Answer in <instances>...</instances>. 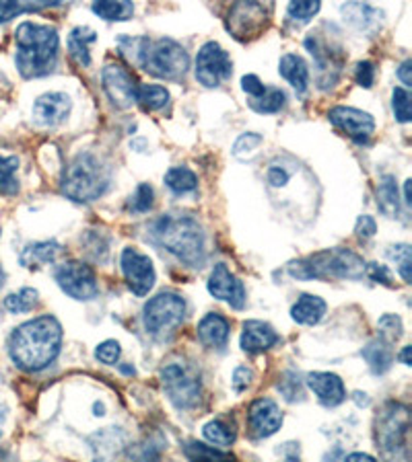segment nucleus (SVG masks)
<instances>
[{
    "label": "nucleus",
    "mask_w": 412,
    "mask_h": 462,
    "mask_svg": "<svg viewBox=\"0 0 412 462\" xmlns=\"http://www.w3.org/2000/svg\"><path fill=\"white\" fill-rule=\"evenodd\" d=\"M283 426V411L272 399H256L248 409V430L251 438H270Z\"/></svg>",
    "instance_id": "nucleus-17"
},
{
    "label": "nucleus",
    "mask_w": 412,
    "mask_h": 462,
    "mask_svg": "<svg viewBox=\"0 0 412 462\" xmlns=\"http://www.w3.org/2000/svg\"><path fill=\"white\" fill-rule=\"evenodd\" d=\"M355 232H357V237L363 239V240L371 239V237H374V234L377 232L375 220L371 218V216H358L357 226H355Z\"/></svg>",
    "instance_id": "nucleus-51"
},
{
    "label": "nucleus",
    "mask_w": 412,
    "mask_h": 462,
    "mask_svg": "<svg viewBox=\"0 0 412 462\" xmlns=\"http://www.w3.org/2000/svg\"><path fill=\"white\" fill-rule=\"evenodd\" d=\"M278 72L284 80H289L293 85L297 93H305L309 86V69L305 64V60L297 53H284L278 62Z\"/></svg>",
    "instance_id": "nucleus-23"
},
{
    "label": "nucleus",
    "mask_w": 412,
    "mask_h": 462,
    "mask_svg": "<svg viewBox=\"0 0 412 462\" xmlns=\"http://www.w3.org/2000/svg\"><path fill=\"white\" fill-rule=\"evenodd\" d=\"M410 70H412V62H410V60H404V62L400 64V69H398V78L402 80L404 86H410V85H412Z\"/></svg>",
    "instance_id": "nucleus-52"
},
{
    "label": "nucleus",
    "mask_w": 412,
    "mask_h": 462,
    "mask_svg": "<svg viewBox=\"0 0 412 462\" xmlns=\"http://www.w3.org/2000/svg\"><path fill=\"white\" fill-rule=\"evenodd\" d=\"M95 42V31L91 27H75L69 36V52L78 66L91 64L89 45Z\"/></svg>",
    "instance_id": "nucleus-26"
},
{
    "label": "nucleus",
    "mask_w": 412,
    "mask_h": 462,
    "mask_svg": "<svg viewBox=\"0 0 412 462\" xmlns=\"http://www.w3.org/2000/svg\"><path fill=\"white\" fill-rule=\"evenodd\" d=\"M355 78L358 85L365 86V89H371V86H374V80H375V66L371 62H358Z\"/></svg>",
    "instance_id": "nucleus-46"
},
{
    "label": "nucleus",
    "mask_w": 412,
    "mask_h": 462,
    "mask_svg": "<svg viewBox=\"0 0 412 462\" xmlns=\"http://www.w3.org/2000/svg\"><path fill=\"white\" fill-rule=\"evenodd\" d=\"M410 183H412L410 179L407 181V183H404V202H407L408 206L412 204V198H410Z\"/></svg>",
    "instance_id": "nucleus-55"
},
{
    "label": "nucleus",
    "mask_w": 412,
    "mask_h": 462,
    "mask_svg": "<svg viewBox=\"0 0 412 462\" xmlns=\"http://www.w3.org/2000/svg\"><path fill=\"white\" fill-rule=\"evenodd\" d=\"M305 48L309 50V53L316 60L320 86L322 89H328V86L336 83L338 75H341V50H334V45H332L328 39H324L320 33H309V36L305 37Z\"/></svg>",
    "instance_id": "nucleus-14"
},
{
    "label": "nucleus",
    "mask_w": 412,
    "mask_h": 462,
    "mask_svg": "<svg viewBox=\"0 0 412 462\" xmlns=\"http://www.w3.org/2000/svg\"><path fill=\"white\" fill-rule=\"evenodd\" d=\"M287 101V95H284L283 89H276V86H266L260 97L250 99V107L258 113H276L284 107Z\"/></svg>",
    "instance_id": "nucleus-32"
},
{
    "label": "nucleus",
    "mask_w": 412,
    "mask_h": 462,
    "mask_svg": "<svg viewBox=\"0 0 412 462\" xmlns=\"http://www.w3.org/2000/svg\"><path fill=\"white\" fill-rule=\"evenodd\" d=\"M262 136L260 134H256V132H248V134H242V136L237 138V142L234 144V154L237 158H242V160H245V158H251L256 154V149L258 146L262 144Z\"/></svg>",
    "instance_id": "nucleus-42"
},
{
    "label": "nucleus",
    "mask_w": 412,
    "mask_h": 462,
    "mask_svg": "<svg viewBox=\"0 0 412 462\" xmlns=\"http://www.w3.org/2000/svg\"><path fill=\"white\" fill-rule=\"evenodd\" d=\"M31 9H42V6L21 4V3H9V0H4V3H0V23L11 21V19H15L17 15H21V12L31 11Z\"/></svg>",
    "instance_id": "nucleus-45"
},
{
    "label": "nucleus",
    "mask_w": 412,
    "mask_h": 462,
    "mask_svg": "<svg viewBox=\"0 0 412 462\" xmlns=\"http://www.w3.org/2000/svg\"><path fill=\"white\" fill-rule=\"evenodd\" d=\"M234 62L231 56L217 42L204 44L196 56V78L198 83L215 89L223 80L231 78Z\"/></svg>",
    "instance_id": "nucleus-12"
},
{
    "label": "nucleus",
    "mask_w": 412,
    "mask_h": 462,
    "mask_svg": "<svg viewBox=\"0 0 412 462\" xmlns=\"http://www.w3.org/2000/svg\"><path fill=\"white\" fill-rule=\"evenodd\" d=\"M62 345V325L52 314L19 325L9 339V353L17 368L39 372L58 358Z\"/></svg>",
    "instance_id": "nucleus-1"
},
{
    "label": "nucleus",
    "mask_w": 412,
    "mask_h": 462,
    "mask_svg": "<svg viewBox=\"0 0 412 462\" xmlns=\"http://www.w3.org/2000/svg\"><path fill=\"white\" fill-rule=\"evenodd\" d=\"M119 356H122V350H119V344L114 339L103 341V344H99L95 350V358L102 361V364H108V366H114L119 360Z\"/></svg>",
    "instance_id": "nucleus-44"
},
{
    "label": "nucleus",
    "mask_w": 412,
    "mask_h": 462,
    "mask_svg": "<svg viewBox=\"0 0 412 462\" xmlns=\"http://www.w3.org/2000/svg\"><path fill=\"white\" fill-rule=\"evenodd\" d=\"M272 4L264 3H235L227 12V29L239 42L260 37L270 23Z\"/></svg>",
    "instance_id": "nucleus-10"
},
{
    "label": "nucleus",
    "mask_w": 412,
    "mask_h": 462,
    "mask_svg": "<svg viewBox=\"0 0 412 462\" xmlns=\"http://www.w3.org/2000/svg\"><path fill=\"white\" fill-rule=\"evenodd\" d=\"M72 101L66 93H45L33 103V119L45 128L62 124L70 113Z\"/></svg>",
    "instance_id": "nucleus-19"
},
{
    "label": "nucleus",
    "mask_w": 412,
    "mask_h": 462,
    "mask_svg": "<svg viewBox=\"0 0 412 462\" xmlns=\"http://www.w3.org/2000/svg\"><path fill=\"white\" fill-rule=\"evenodd\" d=\"M17 169H19L17 157H0V190L6 193H15L19 190V183L15 179Z\"/></svg>",
    "instance_id": "nucleus-37"
},
{
    "label": "nucleus",
    "mask_w": 412,
    "mask_h": 462,
    "mask_svg": "<svg viewBox=\"0 0 412 462\" xmlns=\"http://www.w3.org/2000/svg\"><path fill=\"white\" fill-rule=\"evenodd\" d=\"M37 290H33V288H23V290H19L17 294H11V296L4 298V306L6 311L15 312V314H21V312H29L33 311V306L37 304Z\"/></svg>",
    "instance_id": "nucleus-35"
},
{
    "label": "nucleus",
    "mask_w": 412,
    "mask_h": 462,
    "mask_svg": "<svg viewBox=\"0 0 412 462\" xmlns=\"http://www.w3.org/2000/svg\"><path fill=\"white\" fill-rule=\"evenodd\" d=\"M54 278L62 292L75 300H93L99 292L95 272L83 261H66L58 267Z\"/></svg>",
    "instance_id": "nucleus-11"
},
{
    "label": "nucleus",
    "mask_w": 412,
    "mask_h": 462,
    "mask_svg": "<svg viewBox=\"0 0 412 462\" xmlns=\"http://www.w3.org/2000/svg\"><path fill=\"white\" fill-rule=\"evenodd\" d=\"M93 12L99 15L105 21H126V19L132 17L135 12V4L132 3H114V0H99V3H93Z\"/></svg>",
    "instance_id": "nucleus-31"
},
{
    "label": "nucleus",
    "mask_w": 412,
    "mask_h": 462,
    "mask_svg": "<svg viewBox=\"0 0 412 462\" xmlns=\"http://www.w3.org/2000/svg\"><path fill=\"white\" fill-rule=\"evenodd\" d=\"M365 273H367V276L374 280V282H377V284H385V286L391 284L390 270L385 265L369 263V265H365Z\"/></svg>",
    "instance_id": "nucleus-49"
},
{
    "label": "nucleus",
    "mask_w": 412,
    "mask_h": 462,
    "mask_svg": "<svg viewBox=\"0 0 412 462\" xmlns=\"http://www.w3.org/2000/svg\"><path fill=\"white\" fill-rule=\"evenodd\" d=\"M361 356L365 358V361H367L371 372L374 374H385L391 368V361H394V352H391V345L383 339L369 341V344L363 347Z\"/></svg>",
    "instance_id": "nucleus-25"
},
{
    "label": "nucleus",
    "mask_w": 412,
    "mask_h": 462,
    "mask_svg": "<svg viewBox=\"0 0 412 462\" xmlns=\"http://www.w3.org/2000/svg\"><path fill=\"white\" fill-rule=\"evenodd\" d=\"M141 48L136 50V62L152 77L165 80L182 78L190 69V56L176 39L161 37L151 42V39H138Z\"/></svg>",
    "instance_id": "nucleus-6"
},
{
    "label": "nucleus",
    "mask_w": 412,
    "mask_h": 462,
    "mask_svg": "<svg viewBox=\"0 0 412 462\" xmlns=\"http://www.w3.org/2000/svg\"><path fill=\"white\" fill-rule=\"evenodd\" d=\"M341 11H342V15H344V21H349L350 25L358 27V29H363V27H367L371 23V19L367 15H374V12H377L374 6L358 4V3L344 4Z\"/></svg>",
    "instance_id": "nucleus-38"
},
{
    "label": "nucleus",
    "mask_w": 412,
    "mask_h": 462,
    "mask_svg": "<svg viewBox=\"0 0 412 462\" xmlns=\"http://www.w3.org/2000/svg\"><path fill=\"white\" fill-rule=\"evenodd\" d=\"M251 378H254V372H251L248 366H239L235 368L234 378H231V386H234L235 393H243L245 388L250 386Z\"/></svg>",
    "instance_id": "nucleus-48"
},
{
    "label": "nucleus",
    "mask_w": 412,
    "mask_h": 462,
    "mask_svg": "<svg viewBox=\"0 0 412 462\" xmlns=\"http://www.w3.org/2000/svg\"><path fill=\"white\" fill-rule=\"evenodd\" d=\"M204 438L215 446H231L235 442V430L221 419H212L202 427Z\"/></svg>",
    "instance_id": "nucleus-34"
},
{
    "label": "nucleus",
    "mask_w": 412,
    "mask_h": 462,
    "mask_svg": "<svg viewBox=\"0 0 412 462\" xmlns=\"http://www.w3.org/2000/svg\"><path fill=\"white\" fill-rule=\"evenodd\" d=\"M60 251H62V247H60L56 240H44V243L29 245L28 249L23 251L21 263L25 267H33L37 263H52V261H56V257L60 255Z\"/></svg>",
    "instance_id": "nucleus-29"
},
{
    "label": "nucleus",
    "mask_w": 412,
    "mask_h": 462,
    "mask_svg": "<svg viewBox=\"0 0 412 462\" xmlns=\"http://www.w3.org/2000/svg\"><path fill=\"white\" fill-rule=\"evenodd\" d=\"M196 333L202 345L212 347V350H221L229 339V320L223 314L210 312L198 323Z\"/></svg>",
    "instance_id": "nucleus-22"
},
{
    "label": "nucleus",
    "mask_w": 412,
    "mask_h": 462,
    "mask_svg": "<svg viewBox=\"0 0 412 462\" xmlns=\"http://www.w3.org/2000/svg\"><path fill=\"white\" fill-rule=\"evenodd\" d=\"M242 89H243V93H248L250 99H256V97L262 95L266 86L262 85V80L258 78L256 75H245L242 78Z\"/></svg>",
    "instance_id": "nucleus-50"
},
{
    "label": "nucleus",
    "mask_w": 412,
    "mask_h": 462,
    "mask_svg": "<svg viewBox=\"0 0 412 462\" xmlns=\"http://www.w3.org/2000/svg\"><path fill=\"white\" fill-rule=\"evenodd\" d=\"M325 314V303L314 294H301L291 308V317L299 325H317Z\"/></svg>",
    "instance_id": "nucleus-24"
},
{
    "label": "nucleus",
    "mask_w": 412,
    "mask_h": 462,
    "mask_svg": "<svg viewBox=\"0 0 412 462\" xmlns=\"http://www.w3.org/2000/svg\"><path fill=\"white\" fill-rule=\"evenodd\" d=\"M289 462H295V460H289Z\"/></svg>",
    "instance_id": "nucleus-56"
},
{
    "label": "nucleus",
    "mask_w": 412,
    "mask_h": 462,
    "mask_svg": "<svg viewBox=\"0 0 412 462\" xmlns=\"http://www.w3.org/2000/svg\"><path fill=\"white\" fill-rule=\"evenodd\" d=\"M328 119L338 130H342L349 138H353L355 142H367L375 130L374 116L367 111L355 109V107L338 105L334 109H330Z\"/></svg>",
    "instance_id": "nucleus-16"
},
{
    "label": "nucleus",
    "mask_w": 412,
    "mask_h": 462,
    "mask_svg": "<svg viewBox=\"0 0 412 462\" xmlns=\"http://www.w3.org/2000/svg\"><path fill=\"white\" fill-rule=\"evenodd\" d=\"M308 386L314 391L317 401L324 407H336L347 399V388L341 377L332 372H311L308 377Z\"/></svg>",
    "instance_id": "nucleus-20"
},
{
    "label": "nucleus",
    "mask_w": 412,
    "mask_h": 462,
    "mask_svg": "<svg viewBox=\"0 0 412 462\" xmlns=\"http://www.w3.org/2000/svg\"><path fill=\"white\" fill-rule=\"evenodd\" d=\"M287 270L295 280H358L365 273V263L357 253L336 247L291 261Z\"/></svg>",
    "instance_id": "nucleus-5"
},
{
    "label": "nucleus",
    "mask_w": 412,
    "mask_h": 462,
    "mask_svg": "<svg viewBox=\"0 0 412 462\" xmlns=\"http://www.w3.org/2000/svg\"><path fill=\"white\" fill-rule=\"evenodd\" d=\"M391 107H394V116L398 122L408 124L412 119V111H410V93L404 89V86H396L391 91Z\"/></svg>",
    "instance_id": "nucleus-41"
},
{
    "label": "nucleus",
    "mask_w": 412,
    "mask_h": 462,
    "mask_svg": "<svg viewBox=\"0 0 412 462\" xmlns=\"http://www.w3.org/2000/svg\"><path fill=\"white\" fill-rule=\"evenodd\" d=\"M278 333L264 320H245L242 333V350L248 353H262L278 344Z\"/></svg>",
    "instance_id": "nucleus-21"
},
{
    "label": "nucleus",
    "mask_w": 412,
    "mask_h": 462,
    "mask_svg": "<svg viewBox=\"0 0 412 462\" xmlns=\"http://www.w3.org/2000/svg\"><path fill=\"white\" fill-rule=\"evenodd\" d=\"M266 179H268V183L272 187H284L291 179V171L284 169V166H281V165L272 163L268 173H266Z\"/></svg>",
    "instance_id": "nucleus-47"
},
{
    "label": "nucleus",
    "mask_w": 412,
    "mask_h": 462,
    "mask_svg": "<svg viewBox=\"0 0 412 462\" xmlns=\"http://www.w3.org/2000/svg\"><path fill=\"white\" fill-rule=\"evenodd\" d=\"M209 292L218 300H225L231 308H243L245 304V288L243 282H239L229 267L225 263L215 265L209 278Z\"/></svg>",
    "instance_id": "nucleus-18"
},
{
    "label": "nucleus",
    "mask_w": 412,
    "mask_h": 462,
    "mask_svg": "<svg viewBox=\"0 0 412 462\" xmlns=\"http://www.w3.org/2000/svg\"><path fill=\"white\" fill-rule=\"evenodd\" d=\"M119 265H122V273L128 282V288L136 296H147L155 286V267L149 255L136 251L135 247H126L119 255Z\"/></svg>",
    "instance_id": "nucleus-13"
},
{
    "label": "nucleus",
    "mask_w": 412,
    "mask_h": 462,
    "mask_svg": "<svg viewBox=\"0 0 412 462\" xmlns=\"http://www.w3.org/2000/svg\"><path fill=\"white\" fill-rule=\"evenodd\" d=\"M377 206L385 216L394 218L400 212V198H398V185L391 175H383L377 183Z\"/></svg>",
    "instance_id": "nucleus-28"
},
{
    "label": "nucleus",
    "mask_w": 412,
    "mask_h": 462,
    "mask_svg": "<svg viewBox=\"0 0 412 462\" xmlns=\"http://www.w3.org/2000/svg\"><path fill=\"white\" fill-rule=\"evenodd\" d=\"M152 198H155V193H152V187L149 183H141L136 187L135 196L130 198L128 207L132 212H138V214L149 212L152 207Z\"/></svg>",
    "instance_id": "nucleus-43"
},
{
    "label": "nucleus",
    "mask_w": 412,
    "mask_h": 462,
    "mask_svg": "<svg viewBox=\"0 0 412 462\" xmlns=\"http://www.w3.org/2000/svg\"><path fill=\"white\" fill-rule=\"evenodd\" d=\"M165 185L174 193H190L198 187V177L188 166H174L165 173Z\"/></svg>",
    "instance_id": "nucleus-33"
},
{
    "label": "nucleus",
    "mask_w": 412,
    "mask_h": 462,
    "mask_svg": "<svg viewBox=\"0 0 412 462\" xmlns=\"http://www.w3.org/2000/svg\"><path fill=\"white\" fill-rule=\"evenodd\" d=\"M185 317V300L176 292H161L144 304V329L155 339L176 333Z\"/></svg>",
    "instance_id": "nucleus-8"
},
{
    "label": "nucleus",
    "mask_w": 412,
    "mask_h": 462,
    "mask_svg": "<svg viewBox=\"0 0 412 462\" xmlns=\"http://www.w3.org/2000/svg\"><path fill=\"white\" fill-rule=\"evenodd\" d=\"M17 69L25 78H37L54 70L60 37L50 25L23 21L15 31Z\"/></svg>",
    "instance_id": "nucleus-3"
},
{
    "label": "nucleus",
    "mask_w": 412,
    "mask_h": 462,
    "mask_svg": "<svg viewBox=\"0 0 412 462\" xmlns=\"http://www.w3.org/2000/svg\"><path fill=\"white\" fill-rule=\"evenodd\" d=\"M151 239L171 255L190 267H202L206 261V237L192 214L169 212L155 218L149 226Z\"/></svg>",
    "instance_id": "nucleus-2"
},
{
    "label": "nucleus",
    "mask_w": 412,
    "mask_h": 462,
    "mask_svg": "<svg viewBox=\"0 0 412 462\" xmlns=\"http://www.w3.org/2000/svg\"><path fill=\"white\" fill-rule=\"evenodd\" d=\"M169 93L161 85H141L136 89V103L143 107L144 111H157L168 105Z\"/></svg>",
    "instance_id": "nucleus-30"
},
{
    "label": "nucleus",
    "mask_w": 412,
    "mask_h": 462,
    "mask_svg": "<svg viewBox=\"0 0 412 462\" xmlns=\"http://www.w3.org/2000/svg\"><path fill=\"white\" fill-rule=\"evenodd\" d=\"M111 181L110 166L103 163L97 154L78 152L75 158L66 165L60 179V190L72 202L87 204L95 202L108 191Z\"/></svg>",
    "instance_id": "nucleus-4"
},
{
    "label": "nucleus",
    "mask_w": 412,
    "mask_h": 462,
    "mask_svg": "<svg viewBox=\"0 0 412 462\" xmlns=\"http://www.w3.org/2000/svg\"><path fill=\"white\" fill-rule=\"evenodd\" d=\"M161 385L168 399L177 409H192L201 401V380H198L196 374L188 366L177 364V361L163 366Z\"/></svg>",
    "instance_id": "nucleus-9"
},
{
    "label": "nucleus",
    "mask_w": 412,
    "mask_h": 462,
    "mask_svg": "<svg viewBox=\"0 0 412 462\" xmlns=\"http://www.w3.org/2000/svg\"><path fill=\"white\" fill-rule=\"evenodd\" d=\"M377 329H380V339L388 341V344H396L402 337V319L398 314H383L377 320Z\"/></svg>",
    "instance_id": "nucleus-40"
},
{
    "label": "nucleus",
    "mask_w": 412,
    "mask_h": 462,
    "mask_svg": "<svg viewBox=\"0 0 412 462\" xmlns=\"http://www.w3.org/2000/svg\"><path fill=\"white\" fill-rule=\"evenodd\" d=\"M347 462H377L374 457H369V454H363V452H353L347 457Z\"/></svg>",
    "instance_id": "nucleus-53"
},
{
    "label": "nucleus",
    "mask_w": 412,
    "mask_h": 462,
    "mask_svg": "<svg viewBox=\"0 0 412 462\" xmlns=\"http://www.w3.org/2000/svg\"><path fill=\"white\" fill-rule=\"evenodd\" d=\"M102 85L111 105L118 109H128L132 103H136V80L124 66L108 64L102 70Z\"/></svg>",
    "instance_id": "nucleus-15"
},
{
    "label": "nucleus",
    "mask_w": 412,
    "mask_h": 462,
    "mask_svg": "<svg viewBox=\"0 0 412 462\" xmlns=\"http://www.w3.org/2000/svg\"><path fill=\"white\" fill-rule=\"evenodd\" d=\"M408 409L400 403H388L375 421L377 448L390 462H408Z\"/></svg>",
    "instance_id": "nucleus-7"
},
{
    "label": "nucleus",
    "mask_w": 412,
    "mask_h": 462,
    "mask_svg": "<svg viewBox=\"0 0 412 462\" xmlns=\"http://www.w3.org/2000/svg\"><path fill=\"white\" fill-rule=\"evenodd\" d=\"M322 4L317 0H293L287 6V17L299 23H308L309 19H314L320 12Z\"/></svg>",
    "instance_id": "nucleus-36"
},
{
    "label": "nucleus",
    "mask_w": 412,
    "mask_h": 462,
    "mask_svg": "<svg viewBox=\"0 0 412 462\" xmlns=\"http://www.w3.org/2000/svg\"><path fill=\"white\" fill-rule=\"evenodd\" d=\"M388 257L394 261L398 267V273H400L402 280L407 284L412 282L410 270H412V259H410V247L408 245H394L388 249Z\"/></svg>",
    "instance_id": "nucleus-39"
},
{
    "label": "nucleus",
    "mask_w": 412,
    "mask_h": 462,
    "mask_svg": "<svg viewBox=\"0 0 412 462\" xmlns=\"http://www.w3.org/2000/svg\"><path fill=\"white\" fill-rule=\"evenodd\" d=\"M410 352H412V347H410V345H407V347H404V350L400 352V356H398V360H400L404 366H412V360H410Z\"/></svg>",
    "instance_id": "nucleus-54"
},
{
    "label": "nucleus",
    "mask_w": 412,
    "mask_h": 462,
    "mask_svg": "<svg viewBox=\"0 0 412 462\" xmlns=\"http://www.w3.org/2000/svg\"><path fill=\"white\" fill-rule=\"evenodd\" d=\"M184 454L190 462H237L234 454L206 446L202 442H185Z\"/></svg>",
    "instance_id": "nucleus-27"
}]
</instances>
